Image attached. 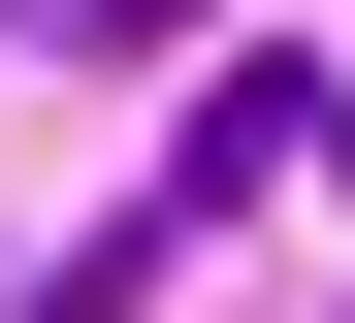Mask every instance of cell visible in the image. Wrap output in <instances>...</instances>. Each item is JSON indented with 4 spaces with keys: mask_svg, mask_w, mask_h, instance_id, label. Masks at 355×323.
I'll use <instances>...</instances> for the list:
<instances>
[{
    "mask_svg": "<svg viewBox=\"0 0 355 323\" xmlns=\"http://www.w3.org/2000/svg\"><path fill=\"white\" fill-rule=\"evenodd\" d=\"M0 33H65V65H162V33H194V0H0Z\"/></svg>",
    "mask_w": 355,
    "mask_h": 323,
    "instance_id": "1",
    "label": "cell"
},
{
    "mask_svg": "<svg viewBox=\"0 0 355 323\" xmlns=\"http://www.w3.org/2000/svg\"><path fill=\"white\" fill-rule=\"evenodd\" d=\"M323 162H355V97H323Z\"/></svg>",
    "mask_w": 355,
    "mask_h": 323,
    "instance_id": "2",
    "label": "cell"
}]
</instances>
